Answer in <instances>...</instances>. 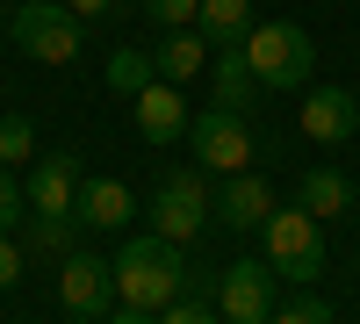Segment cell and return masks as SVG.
<instances>
[{
    "label": "cell",
    "mask_w": 360,
    "mask_h": 324,
    "mask_svg": "<svg viewBox=\"0 0 360 324\" xmlns=\"http://www.w3.org/2000/svg\"><path fill=\"white\" fill-rule=\"evenodd\" d=\"M115 267V303H130V310H173L180 296H188V259H180V245H166L159 231H144V238H130L123 252L108 259Z\"/></svg>",
    "instance_id": "1"
},
{
    "label": "cell",
    "mask_w": 360,
    "mask_h": 324,
    "mask_svg": "<svg viewBox=\"0 0 360 324\" xmlns=\"http://www.w3.org/2000/svg\"><path fill=\"white\" fill-rule=\"evenodd\" d=\"M245 65H252V86H266V94H303L317 44H310L303 22H259L245 37Z\"/></svg>",
    "instance_id": "2"
},
{
    "label": "cell",
    "mask_w": 360,
    "mask_h": 324,
    "mask_svg": "<svg viewBox=\"0 0 360 324\" xmlns=\"http://www.w3.org/2000/svg\"><path fill=\"white\" fill-rule=\"evenodd\" d=\"M209 209H217V188H209V173H202V166L166 173V181H159V195H152V231H159L166 245H180V252H188L202 231H209Z\"/></svg>",
    "instance_id": "3"
},
{
    "label": "cell",
    "mask_w": 360,
    "mask_h": 324,
    "mask_svg": "<svg viewBox=\"0 0 360 324\" xmlns=\"http://www.w3.org/2000/svg\"><path fill=\"white\" fill-rule=\"evenodd\" d=\"M259 245H266V267L281 281H295V288L324 274V223L310 209H274L266 231H259Z\"/></svg>",
    "instance_id": "4"
},
{
    "label": "cell",
    "mask_w": 360,
    "mask_h": 324,
    "mask_svg": "<svg viewBox=\"0 0 360 324\" xmlns=\"http://www.w3.org/2000/svg\"><path fill=\"white\" fill-rule=\"evenodd\" d=\"M15 51H29L37 65H79V15L65 8V0H22L15 8Z\"/></svg>",
    "instance_id": "5"
},
{
    "label": "cell",
    "mask_w": 360,
    "mask_h": 324,
    "mask_svg": "<svg viewBox=\"0 0 360 324\" xmlns=\"http://www.w3.org/2000/svg\"><path fill=\"white\" fill-rule=\"evenodd\" d=\"M188 152L202 173H217V181H231V173H245L252 152H259V137L245 115H231V108H202L195 123H188Z\"/></svg>",
    "instance_id": "6"
},
{
    "label": "cell",
    "mask_w": 360,
    "mask_h": 324,
    "mask_svg": "<svg viewBox=\"0 0 360 324\" xmlns=\"http://www.w3.org/2000/svg\"><path fill=\"white\" fill-rule=\"evenodd\" d=\"M217 310L231 324H274L281 310V274L266 267V259H231L217 274Z\"/></svg>",
    "instance_id": "7"
},
{
    "label": "cell",
    "mask_w": 360,
    "mask_h": 324,
    "mask_svg": "<svg viewBox=\"0 0 360 324\" xmlns=\"http://www.w3.org/2000/svg\"><path fill=\"white\" fill-rule=\"evenodd\" d=\"M58 303L65 317H108L115 310V267L94 252H65V267H58Z\"/></svg>",
    "instance_id": "8"
},
{
    "label": "cell",
    "mask_w": 360,
    "mask_h": 324,
    "mask_svg": "<svg viewBox=\"0 0 360 324\" xmlns=\"http://www.w3.org/2000/svg\"><path fill=\"white\" fill-rule=\"evenodd\" d=\"M79 159L72 152H51V159H37L29 166V216H72V202H79Z\"/></svg>",
    "instance_id": "9"
},
{
    "label": "cell",
    "mask_w": 360,
    "mask_h": 324,
    "mask_svg": "<svg viewBox=\"0 0 360 324\" xmlns=\"http://www.w3.org/2000/svg\"><path fill=\"white\" fill-rule=\"evenodd\" d=\"M130 216H137V195L123 181H108V173H86L79 181V202H72L79 231H130Z\"/></svg>",
    "instance_id": "10"
},
{
    "label": "cell",
    "mask_w": 360,
    "mask_h": 324,
    "mask_svg": "<svg viewBox=\"0 0 360 324\" xmlns=\"http://www.w3.org/2000/svg\"><path fill=\"white\" fill-rule=\"evenodd\" d=\"M130 115H137V137H144V144H180V137H188V123H195L188 101H180V86H166V79L144 86V94L130 101Z\"/></svg>",
    "instance_id": "11"
},
{
    "label": "cell",
    "mask_w": 360,
    "mask_h": 324,
    "mask_svg": "<svg viewBox=\"0 0 360 324\" xmlns=\"http://www.w3.org/2000/svg\"><path fill=\"white\" fill-rule=\"evenodd\" d=\"M353 130H360V101L346 86H310L303 94V137L310 144H346Z\"/></svg>",
    "instance_id": "12"
},
{
    "label": "cell",
    "mask_w": 360,
    "mask_h": 324,
    "mask_svg": "<svg viewBox=\"0 0 360 324\" xmlns=\"http://www.w3.org/2000/svg\"><path fill=\"white\" fill-rule=\"evenodd\" d=\"M281 202H274V188L259 181V173H231V181L217 188V216L245 238V231H266V216H274Z\"/></svg>",
    "instance_id": "13"
},
{
    "label": "cell",
    "mask_w": 360,
    "mask_h": 324,
    "mask_svg": "<svg viewBox=\"0 0 360 324\" xmlns=\"http://www.w3.org/2000/svg\"><path fill=\"white\" fill-rule=\"evenodd\" d=\"M209 58H217V51H209L202 29H166V44L152 51V65H159V79H166V86H188V79H202V72H209Z\"/></svg>",
    "instance_id": "14"
},
{
    "label": "cell",
    "mask_w": 360,
    "mask_h": 324,
    "mask_svg": "<svg viewBox=\"0 0 360 324\" xmlns=\"http://www.w3.org/2000/svg\"><path fill=\"white\" fill-rule=\"evenodd\" d=\"M295 209H310L317 223H332V216L353 209V181H346L339 166H303V195H295Z\"/></svg>",
    "instance_id": "15"
},
{
    "label": "cell",
    "mask_w": 360,
    "mask_h": 324,
    "mask_svg": "<svg viewBox=\"0 0 360 324\" xmlns=\"http://www.w3.org/2000/svg\"><path fill=\"white\" fill-rule=\"evenodd\" d=\"M195 29L209 37V51H238L252 37V0H202V15H195Z\"/></svg>",
    "instance_id": "16"
},
{
    "label": "cell",
    "mask_w": 360,
    "mask_h": 324,
    "mask_svg": "<svg viewBox=\"0 0 360 324\" xmlns=\"http://www.w3.org/2000/svg\"><path fill=\"white\" fill-rule=\"evenodd\" d=\"M245 94H252V65H245V44L238 51H217V108H245Z\"/></svg>",
    "instance_id": "17"
},
{
    "label": "cell",
    "mask_w": 360,
    "mask_h": 324,
    "mask_svg": "<svg viewBox=\"0 0 360 324\" xmlns=\"http://www.w3.org/2000/svg\"><path fill=\"white\" fill-rule=\"evenodd\" d=\"M159 324H224V310H217V274H209V288L188 281V296H180L173 310H159Z\"/></svg>",
    "instance_id": "18"
},
{
    "label": "cell",
    "mask_w": 360,
    "mask_h": 324,
    "mask_svg": "<svg viewBox=\"0 0 360 324\" xmlns=\"http://www.w3.org/2000/svg\"><path fill=\"white\" fill-rule=\"evenodd\" d=\"M152 79H159L152 51H115V58H108V86H115V94H130V101H137Z\"/></svg>",
    "instance_id": "19"
},
{
    "label": "cell",
    "mask_w": 360,
    "mask_h": 324,
    "mask_svg": "<svg viewBox=\"0 0 360 324\" xmlns=\"http://www.w3.org/2000/svg\"><path fill=\"white\" fill-rule=\"evenodd\" d=\"M37 159V123L29 115H0V166H29Z\"/></svg>",
    "instance_id": "20"
},
{
    "label": "cell",
    "mask_w": 360,
    "mask_h": 324,
    "mask_svg": "<svg viewBox=\"0 0 360 324\" xmlns=\"http://www.w3.org/2000/svg\"><path fill=\"white\" fill-rule=\"evenodd\" d=\"M274 324H332V303H324V296H310V288H303L295 303H281V310H274Z\"/></svg>",
    "instance_id": "21"
},
{
    "label": "cell",
    "mask_w": 360,
    "mask_h": 324,
    "mask_svg": "<svg viewBox=\"0 0 360 324\" xmlns=\"http://www.w3.org/2000/svg\"><path fill=\"white\" fill-rule=\"evenodd\" d=\"M144 15H152V22H166V29H195L202 0H144Z\"/></svg>",
    "instance_id": "22"
},
{
    "label": "cell",
    "mask_w": 360,
    "mask_h": 324,
    "mask_svg": "<svg viewBox=\"0 0 360 324\" xmlns=\"http://www.w3.org/2000/svg\"><path fill=\"white\" fill-rule=\"evenodd\" d=\"M22 216H29V195L15 188V173H8V166H0V231H15Z\"/></svg>",
    "instance_id": "23"
},
{
    "label": "cell",
    "mask_w": 360,
    "mask_h": 324,
    "mask_svg": "<svg viewBox=\"0 0 360 324\" xmlns=\"http://www.w3.org/2000/svg\"><path fill=\"white\" fill-rule=\"evenodd\" d=\"M29 238H37L44 252H65V245H72V216H37V223H29Z\"/></svg>",
    "instance_id": "24"
},
{
    "label": "cell",
    "mask_w": 360,
    "mask_h": 324,
    "mask_svg": "<svg viewBox=\"0 0 360 324\" xmlns=\"http://www.w3.org/2000/svg\"><path fill=\"white\" fill-rule=\"evenodd\" d=\"M22 281V245H15V231H0V288H15Z\"/></svg>",
    "instance_id": "25"
},
{
    "label": "cell",
    "mask_w": 360,
    "mask_h": 324,
    "mask_svg": "<svg viewBox=\"0 0 360 324\" xmlns=\"http://www.w3.org/2000/svg\"><path fill=\"white\" fill-rule=\"evenodd\" d=\"M65 8H72L79 22H108V15H123V0H65Z\"/></svg>",
    "instance_id": "26"
},
{
    "label": "cell",
    "mask_w": 360,
    "mask_h": 324,
    "mask_svg": "<svg viewBox=\"0 0 360 324\" xmlns=\"http://www.w3.org/2000/svg\"><path fill=\"white\" fill-rule=\"evenodd\" d=\"M108 324H159V317H152V310H130V303H115V310H108Z\"/></svg>",
    "instance_id": "27"
},
{
    "label": "cell",
    "mask_w": 360,
    "mask_h": 324,
    "mask_svg": "<svg viewBox=\"0 0 360 324\" xmlns=\"http://www.w3.org/2000/svg\"><path fill=\"white\" fill-rule=\"evenodd\" d=\"M65 324H94V317H65Z\"/></svg>",
    "instance_id": "28"
},
{
    "label": "cell",
    "mask_w": 360,
    "mask_h": 324,
    "mask_svg": "<svg viewBox=\"0 0 360 324\" xmlns=\"http://www.w3.org/2000/svg\"><path fill=\"white\" fill-rule=\"evenodd\" d=\"M353 202H360V188H353Z\"/></svg>",
    "instance_id": "29"
},
{
    "label": "cell",
    "mask_w": 360,
    "mask_h": 324,
    "mask_svg": "<svg viewBox=\"0 0 360 324\" xmlns=\"http://www.w3.org/2000/svg\"><path fill=\"white\" fill-rule=\"evenodd\" d=\"M15 324H22V317H15Z\"/></svg>",
    "instance_id": "30"
}]
</instances>
